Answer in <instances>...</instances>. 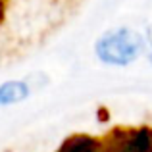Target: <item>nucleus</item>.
<instances>
[{
	"label": "nucleus",
	"mask_w": 152,
	"mask_h": 152,
	"mask_svg": "<svg viewBox=\"0 0 152 152\" xmlns=\"http://www.w3.org/2000/svg\"><path fill=\"white\" fill-rule=\"evenodd\" d=\"M142 48H145V39L137 31L125 27L104 33L94 46L100 62L110 66H127L135 62L141 56Z\"/></svg>",
	"instance_id": "nucleus-1"
},
{
	"label": "nucleus",
	"mask_w": 152,
	"mask_h": 152,
	"mask_svg": "<svg viewBox=\"0 0 152 152\" xmlns=\"http://www.w3.org/2000/svg\"><path fill=\"white\" fill-rule=\"evenodd\" d=\"M29 96V87L23 81H6L0 85V106H12Z\"/></svg>",
	"instance_id": "nucleus-2"
},
{
	"label": "nucleus",
	"mask_w": 152,
	"mask_h": 152,
	"mask_svg": "<svg viewBox=\"0 0 152 152\" xmlns=\"http://www.w3.org/2000/svg\"><path fill=\"white\" fill-rule=\"evenodd\" d=\"M119 152H148L150 150V141L145 131L129 133L123 137V142L118 146Z\"/></svg>",
	"instance_id": "nucleus-3"
},
{
	"label": "nucleus",
	"mask_w": 152,
	"mask_h": 152,
	"mask_svg": "<svg viewBox=\"0 0 152 152\" xmlns=\"http://www.w3.org/2000/svg\"><path fill=\"white\" fill-rule=\"evenodd\" d=\"M96 150V142L91 141L87 137H75L67 141L58 152H94Z\"/></svg>",
	"instance_id": "nucleus-4"
},
{
	"label": "nucleus",
	"mask_w": 152,
	"mask_h": 152,
	"mask_svg": "<svg viewBox=\"0 0 152 152\" xmlns=\"http://www.w3.org/2000/svg\"><path fill=\"white\" fill-rule=\"evenodd\" d=\"M150 62H152V33H150Z\"/></svg>",
	"instance_id": "nucleus-5"
},
{
	"label": "nucleus",
	"mask_w": 152,
	"mask_h": 152,
	"mask_svg": "<svg viewBox=\"0 0 152 152\" xmlns=\"http://www.w3.org/2000/svg\"><path fill=\"white\" fill-rule=\"evenodd\" d=\"M4 2H6V0H0V15H2V8H4Z\"/></svg>",
	"instance_id": "nucleus-6"
}]
</instances>
